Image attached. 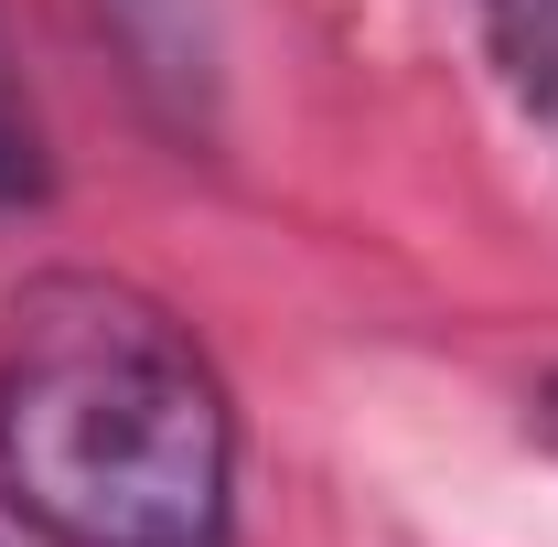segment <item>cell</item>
I'll use <instances>...</instances> for the list:
<instances>
[{"label":"cell","mask_w":558,"mask_h":547,"mask_svg":"<svg viewBox=\"0 0 558 547\" xmlns=\"http://www.w3.org/2000/svg\"><path fill=\"white\" fill-rule=\"evenodd\" d=\"M526 429H537V440H548V451H558V376H548V387H537V398H526Z\"/></svg>","instance_id":"obj_5"},{"label":"cell","mask_w":558,"mask_h":547,"mask_svg":"<svg viewBox=\"0 0 558 547\" xmlns=\"http://www.w3.org/2000/svg\"><path fill=\"white\" fill-rule=\"evenodd\" d=\"M473 11H484V44L505 65V86L558 130V0H473Z\"/></svg>","instance_id":"obj_3"},{"label":"cell","mask_w":558,"mask_h":547,"mask_svg":"<svg viewBox=\"0 0 558 547\" xmlns=\"http://www.w3.org/2000/svg\"><path fill=\"white\" fill-rule=\"evenodd\" d=\"M97 11L172 108H205V0H97Z\"/></svg>","instance_id":"obj_2"},{"label":"cell","mask_w":558,"mask_h":547,"mask_svg":"<svg viewBox=\"0 0 558 547\" xmlns=\"http://www.w3.org/2000/svg\"><path fill=\"white\" fill-rule=\"evenodd\" d=\"M33 183V139H22V119L0 108V194H22Z\"/></svg>","instance_id":"obj_4"},{"label":"cell","mask_w":558,"mask_h":547,"mask_svg":"<svg viewBox=\"0 0 558 547\" xmlns=\"http://www.w3.org/2000/svg\"><path fill=\"white\" fill-rule=\"evenodd\" d=\"M0 505L44 547H236V398L172 301L108 269L11 290Z\"/></svg>","instance_id":"obj_1"}]
</instances>
